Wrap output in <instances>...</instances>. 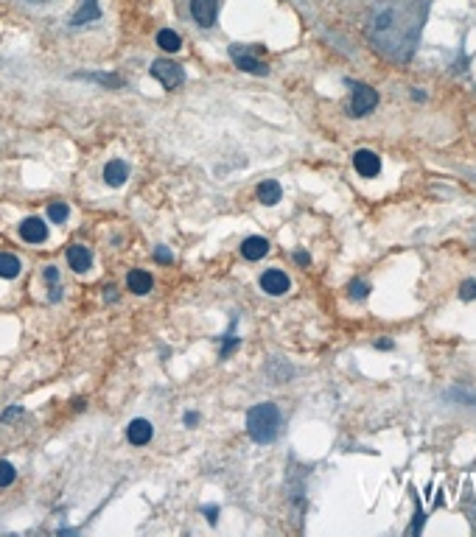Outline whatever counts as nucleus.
I'll list each match as a JSON object with an SVG mask.
<instances>
[{"instance_id": "1", "label": "nucleus", "mask_w": 476, "mask_h": 537, "mask_svg": "<svg viewBox=\"0 0 476 537\" xmlns=\"http://www.w3.org/2000/svg\"><path fill=\"white\" fill-rule=\"evenodd\" d=\"M429 14V0H379L367 23V40L390 62H409Z\"/></svg>"}, {"instance_id": "2", "label": "nucleus", "mask_w": 476, "mask_h": 537, "mask_svg": "<svg viewBox=\"0 0 476 537\" xmlns=\"http://www.w3.org/2000/svg\"><path fill=\"white\" fill-rule=\"evenodd\" d=\"M246 431L252 437V442H272L280 431V409L275 403H258L246 411Z\"/></svg>"}, {"instance_id": "3", "label": "nucleus", "mask_w": 476, "mask_h": 537, "mask_svg": "<svg viewBox=\"0 0 476 537\" xmlns=\"http://www.w3.org/2000/svg\"><path fill=\"white\" fill-rule=\"evenodd\" d=\"M379 104V92L367 84H353V95H350V115L362 118L367 112H373V107Z\"/></svg>"}, {"instance_id": "4", "label": "nucleus", "mask_w": 476, "mask_h": 537, "mask_svg": "<svg viewBox=\"0 0 476 537\" xmlns=\"http://www.w3.org/2000/svg\"><path fill=\"white\" fill-rule=\"evenodd\" d=\"M152 76L157 78L165 90H174V87H179L185 81V71H182V65H177L171 59H157L152 65Z\"/></svg>"}, {"instance_id": "5", "label": "nucleus", "mask_w": 476, "mask_h": 537, "mask_svg": "<svg viewBox=\"0 0 476 537\" xmlns=\"http://www.w3.org/2000/svg\"><path fill=\"white\" fill-rule=\"evenodd\" d=\"M219 8H222V0H191V14H194V20H196L202 28L216 25Z\"/></svg>"}, {"instance_id": "6", "label": "nucleus", "mask_w": 476, "mask_h": 537, "mask_svg": "<svg viewBox=\"0 0 476 537\" xmlns=\"http://www.w3.org/2000/svg\"><path fill=\"white\" fill-rule=\"evenodd\" d=\"M230 59L236 62V68L246 71V73H252V76H266V73H269V68H266L263 62H258L255 56H249L241 45H230Z\"/></svg>"}, {"instance_id": "7", "label": "nucleus", "mask_w": 476, "mask_h": 537, "mask_svg": "<svg viewBox=\"0 0 476 537\" xmlns=\"http://www.w3.org/2000/svg\"><path fill=\"white\" fill-rule=\"evenodd\" d=\"M353 168H356V174H362V176H379V171H381V157L376 152H370V149H362V152L353 154Z\"/></svg>"}, {"instance_id": "8", "label": "nucleus", "mask_w": 476, "mask_h": 537, "mask_svg": "<svg viewBox=\"0 0 476 537\" xmlns=\"http://www.w3.org/2000/svg\"><path fill=\"white\" fill-rule=\"evenodd\" d=\"M261 289H263L266 294H272V297H280V294L289 291V277H286L280 269H266V272L261 274Z\"/></svg>"}, {"instance_id": "9", "label": "nucleus", "mask_w": 476, "mask_h": 537, "mask_svg": "<svg viewBox=\"0 0 476 537\" xmlns=\"http://www.w3.org/2000/svg\"><path fill=\"white\" fill-rule=\"evenodd\" d=\"M20 238H23L25 243H42V241L48 238V224H45L42 219L31 216V219H25V222L20 224Z\"/></svg>"}, {"instance_id": "10", "label": "nucleus", "mask_w": 476, "mask_h": 537, "mask_svg": "<svg viewBox=\"0 0 476 537\" xmlns=\"http://www.w3.org/2000/svg\"><path fill=\"white\" fill-rule=\"evenodd\" d=\"M152 437H155V428H152V423L143 420V417H138V420H132V423L126 426V440H129L132 445H146Z\"/></svg>"}, {"instance_id": "11", "label": "nucleus", "mask_w": 476, "mask_h": 537, "mask_svg": "<svg viewBox=\"0 0 476 537\" xmlns=\"http://www.w3.org/2000/svg\"><path fill=\"white\" fill-rule=\"evenodd\" d=\"M126 179H129V165H126L124 159H109V162L104 165V182H107L109 188H121Z\"/></svg>"}, {"instance_id": "12", "label": "nucleus", "mask_w": 476, "mask_h": 537, "mask_svg": "<svg viewBox=\"0 0 476 537\" xmlns=\"http://www.w3.org/2000/svg\"><path fill=\"white\" fill-rule=\"evenodd\" d=\"M101 17V6H98V0H81V6L73 11V17H71V25H87V23H95Z\"/></svg>"}, {"instance_id": "13", "label": "nucleus", "mask_w": 476, "mask_h": 537, "mask_svg": "<svg viewBox=\"0 0 476 537\" xmlns=\"http://www.w3.org/2000/svg\"><path fill=\"white\" fill-rule=\"evenodd\" d=\"M68 263H71V269L73 272H87L90 266H93V252L87 249V246H81V243H73L71 249H68Z\"/></svg>"}, {"instance_id": "14", "label": "nucleus", "mask_w": 476, "mask_h": 537, "mask_svg": "<svg viewBox=\"0 0 476 537\" xmlns=\"http://www.w3.org/2000/svg\"><path fill=\"white\" fill-rule=\"evenodd\" d=\"M266 252H269V241L261 238V235H252V238H246V241L241 243V255H244L246 260H261Z\"/></svg>"}, {"instance_id": "15", "label": "nucleus", "mask_w": 476, "mask_h": 537, "mask_svg": "<svg viewBox=\"0 0 476 537\" xmlns=\"http://www.w3.org/2000/svg\"><path fill=\"white\" fill-rule=\"evenodd\" d=\"M126 283H129V291H132V294H149V291H152V274L143 272V269H132L129 277H126Z\"/></svg>"}, {"instance_id": "16", "label": "nucleus", "mask_w": 476, "mask_h": 537, "mask_svg": "<svg viewBox=\"0 0 476 537\" xmlns=\"http://www.w3.org/2000/svg\"><path fill=\"white\" fill-rule=\"evenodd\" d=\"M280 182H275V179H266V182H261L258 185V199H261V205H278L280 202Z\"/></svg>"}, {"instance_id": "17", "label": "nucleus", "mask_w": 476, "mask_h": 537, "mask_svg": "<svg viewBox=\"0 0 476 537\" xmlns=\"http://www.w3.org/2000/svg\"><path fill=\"white\" fill-rule=\"evenodd\" d=\"M157 45L168 54H177L182 48V37L177 31H171V28H162V31H157Z\"/></svg>"}, {"instance_id": "18", "label": "nucleus", "mask_w": 476, "mask_h": 537, "mask_svg": "<svg viewBox=\"0 0 476 537\" xmlns=\"http://www.w3.org/2000/svg\"><path fill=\"white\" fill-rule=\"evenodd\" d=\"M20 260L14 258V255H8V252H0V277H6V280H14L17 274H20Z\"/></svg>"}, {"instance_id": "19", "label": "nucleus", "mask_w": 476, "mask_h": 537, "mask_svg": "<svg viewBox=\"0 0 476 537\" xmlns=\"http://www.w3.org/2000/svg\"><path fill=\"white\" fill-rule=\"evenodd\" d=\"M68 216H71V207H68L65 202H51V205H48V219H51V222L62 224V222H68Z\"/></svg>"}, {"instance_id": "20", "label": "nucleus", "mask_w": 476, "mask_h": 537, "mask_svg": "<svg viewBox=\"0 0 476 537\" xmlns=\"http://www.w3.org/2000/svg\"><path fill=\"white\" fill-rule=\"evenodd\" d=\"M76 78L98 81V84H109V87H121V84H124V81H121V76H112V73H76Z\"/></svg>"}, {"instance_id": "21", "label": "nucleus", "mask_w": 476, "mask_h": 537, "mask_svg": "<svg viewBox=\"0 0 476 537\" xmlns=\"http://www.w3.org/2000/svg\"><path fill=\"white\" fill-rule=\"evenodd\" d=\"M14 478H17L14 464H11V461H6V459H0V487H8Z\"/></svg>"}, {"instance_id": "22", "label": "nucleus", "mask_w": 476, "mask_h": 537, "mask_svg": "<svg viewBox=\"0 0 476 537\" xmlns=\"http://www.w3.org/2000/svg\"><path fill=\"white\" fill-rule=\"evenodd\" d=\"M347 291H350V297H353V300H364V297L370 294V286H367L364 280H353V283L347 286Z\"/></svg>"}, {"instance_id": "23", "label": "nucleus", "mask_w": 476, "mask_h": 537, "mask_svg": "<svg viewBox=\"0 0 476 537\" xmlns=\"http://www.w3.org/2000/svg\"><path fill=\"white\" fill-rule=\"evenodd\" d=\"M460 297L463 300H476V280H465L460 286Z\"/></svg>"}, {"instance_id": "24", "label": "nucleus", "mask_w": 476, "mask_h": 537, "mask_svg": "<svg viewBox=\"0 0 476 537\" xmlns=\"http://www.w3.org/2000/svg\"><path fill=\"white\" fill-rule=\"evenodd\" d=\"M42 274H45V283H48V286H59V269H56V266H45Z\"/></svg>"}, {"instance_id": "25", "label": "nucleus", "mask_w": 476, "mask_h": 537, "mask_svg": "<svg viewBox=\"0 0 476 537\" xmlns=\"http://www.w3.org/2000/svg\"><path fill=\"white\" fill-rule=\"evenodd\" d=\"M236 347H238V336H230V339L225 342V347H222V358H227V356H230Z\"/></svg>"}, {"instance_id": "26", "label": "nucleus", "mask_w": 476, "mask_h": 537, "mask_svg": "<svg viewBox=\"0 0 476 537\" xmlns=\"http://www.w3.org/2000/svg\"><path fill=\"white\" fill-rule=\"evenodd\" d=\"M20 414H23V409H20V406H14V409H6V411H3V423L14 420V417H20Z\"/></svg>"}, {"instance_id": "27", "label": "nucleus", "mask_w": 476, "mask_h": 537, "mask_svg": "<svg viewBox=\"0 0 476 537\" xmlns=\"http://www.w3.org/2000/svg\"><path fill=\"white\" fill-rule=\"evenodd\" d=\"M205 515H208V524H216L219 521V507H205Z\"/></svg>"}, {"instance_id": "28", "label": "nucleus", "mask_w": 476, "mask_h": 537, "mask_svg": "<svg viewBox=\"0 0 476 537\" xmlns=\"http://www.w3.org/2000/svg\"><path fill=\"white\" fill-rule=\"evenodd\" d=\"M155 258H157L160 263H171V252H168V249H162V246L155 252Z\"/></svg>"}, {"instance_id": "29", "label": "nucleus", "mask_w": 476, "mask_h": 537, "mask_svg": "<svg viewBox=\"0 0 476 537\" xmlns=\"http://www.w3.org/2000/svg\"><path fill=\"white\" fill-rule=\"evenodd\" d=\"M196 423H199V414H196V411H185V426H191V428H194Z\"/></svg>"}, {"instance_id": "30", "label": "nucleus", "mask_w": 476, "mask_h": 537, "mask_svg": "<svg viewBox=\"0 0 476 537\" xmlns=\"http://www.w3.org/2000/svg\"><path fill=\"white\" fill-rule=\"evenodd\" d=\"M294 260H297L300 266H309V263H311V258H309L306 252H297V255H294Z\"/></svg>"}, {"instance_id": "31", "label": "nucleus", "mask_w": 476, "mask_h": 537, "mask_svg": "<svg viewBox=\"0 0 476 537\" xmlns=\"http://www.w3.org/2000/svg\"><path fill=\"white\" fill-rule=\"evenodd\" d=\"M390 347H393V342H390V339H381V342H379V350H390Z\"/></svg>"}, {"instance_id": "32", "label": "nucleus", "mask_w": 476, "mask_h": 537, "mask_svg": "<svg viewBox=\"0 0 476 537\" xmlns=\"http://www.w3.org/2000/svg\"><path fill=\"white\" fill-rule=\"evenodd\" d=\"M25 3H48V0H25Z\"/></svg>"}]
</instances>
